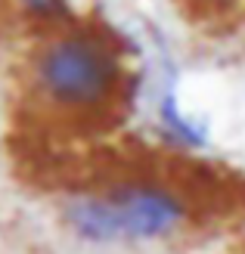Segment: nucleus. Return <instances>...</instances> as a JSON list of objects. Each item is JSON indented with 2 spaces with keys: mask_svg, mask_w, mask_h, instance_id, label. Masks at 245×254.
I'll use <instances>...</instances> for the list:
<instances>
[{
  "mask_svg": "<svg viewBox=\"0 0 245 254\" xmlns=\"http://www.w3.org/2000/svg\"><path fill=\"white\" fill-rule=\"evenodd\" d=\"M183 217L186 205L156 183H121L106 192L78 195L66 205L69 230L93 245L164 239Z\"/></svg>",
  "mask_w": 245,
  "mask_h": 254,
  "instance_id": "f257e3e1",
  "label": "nucleus"
},
{
  "mask_svg": "<svg viewBox=\"0 0 245 254\" xmlns=\"http://www.w3.org/2000/svg\"><path fill=\"white\" fill-rule=\"evenodd\" d=\"M34 74L50 103L66 109H96L118 93L124 68L102 34L69 31L44 47Z\"/></svg>",
  "mask_w": 245,
  "mask_h": 254,
  "instance_id": "f03ea898",
  "label": "nucleus"
},
{
  "mask_svg": "<svg viewBox=\"0 0 245 254\" xmlns=\"http://www.w3.org/2000/svg\"><path fill=\"white\" fill-rule=\"evenodd\" d=\"M16 3L25 12L37 16V19H56V16H62V12H69L72 0H16Z\"/></svg>",
  "mask_w": 245,
  "mask_h": 254,
  "instance_id": "7ed1b4c3",
  "label": "nucleus"
}]
</instances>
